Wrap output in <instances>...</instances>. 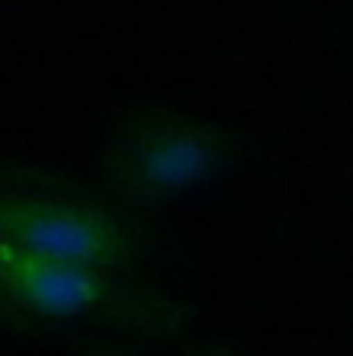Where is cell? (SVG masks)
Here are the masks:
<instances>
[{
	"label": "cell",
	"mask_w": 353,
	"mask_h": 356,
	"mask_svg": "<svg viewBox=\"0 0 353 356\" xmlns=\"http://www.w3.org/2000/svg\"><path fill=\"white\" fill-rule=\"evenodd\" d=\"M217 356H229V353H217Z\"/></svg>",
	"instance_id": "4"
},
{
	"label": "cell",
	"mask_w": 353,
	"mask_h": 356,
	"mask_svg": "<svg viewBox=\"0 0 353 356\" xmlns=\"http://www.w3.org/2000/svg\"><path fill=\"white\" fill-rule=\"evenodd\" d=\"M65 325L127 328L146 338H176L186 310L142 285L133 273L35 254L0 242V328L50 332Z\"/></svg>",
	"instance_id": "1"
},
{
	"label": "cell",
	"mask_w": 353,
	"mask_h": 356,
	"mask_svg": "<svg viewBox=\"0 0 353 356\" xmlns=\"http://www.w3.org/2000/svg\"><path fill=\"white\" fill-rule=\"evenodd\" d=\"M227 164V143L217 127L174 112H137L112 143L108 183L124 198L176 195L214 180Z\"/></svg>",
	"instance_id": "3"
},
{
	"label": "cell",
	"mask_w": 353,
	"mask_h": 356,
	"mask_svg": "<svg viewBox=\"0 0 353 356\" xmlns=\"http://www.w3.org/2000/svg\"><path fill=\"white\" fill-rule=\"evenodd\" d=\"M0 242L35 254L133 273V229L78 183L19 164H0Z\"/></svg>",
	"instance_id": "2"
}]
</instances>
